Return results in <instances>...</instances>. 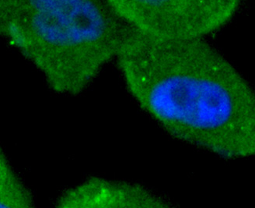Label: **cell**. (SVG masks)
Masks as SVG:
<instances>
[{"label":"cell","instance_id":"cell-4","mask_svg":"<svg viewBox=\"0 0 255 208\" xmlns=\"http://www.w3.org/2000/svg\"><path fill=\"white\" fill-rule=\"evenodd\" d=\"M59 208H167V200L140 184L91 177L67 189L56 201Z\"/></svg>","mask_w":255,"mask_h":208},{"label":"cell","instance_id":"cell-1","mask_svg":"<svg viewBox=\"0 0 255 208\" xmlns=\"http://www.w3.org/2000/svg\"><path fill=\"white\" fill-rule=\"evenodd\" d=\"M116 59L131 96L172 137L222 159L255 155L253 90L206 38L131 27Z\"/></svg>","mask_w":255,"mask_h":208},{"label":"cell","instance_id":"cell-3","mask_svg":"<svg viewBox=\"0 0 255 208\" xmlns=\"http://www.w3.org/2000/svg\"><path fill=\"white\" fill-rule=\"evenodd\" d=\"M140 32L163 38H206L232 20L243 0H108Z\"/></svg>","mask_w":255,"mask_h":208},{"label":"cell","instance_id":"cell-2","mask_svg":"<svg viewBox=\"0 0 255 208\" xmlns=\"http://www.w3.org/2000/svg\"><path fill=\"white\" fill-rule=\"evenodd\" d=\"M130 27L108 0H0V37L59 94L87 89Z\"/></svg>","mask_w":255,"mask_h":208},{"label":"cell","instance_id":"cell-5","mask_svg":"<svg viewBox=\"0 0 255 208\" xmlns=\"http://www.w3.org/2000/svg\"><path fill=\"white\" fill-rule=\"evenodd\" d=\"M34 198L0 147V208H30Z\"/></svg>","mask_w":255,"mask_h":208}]
</instances>
